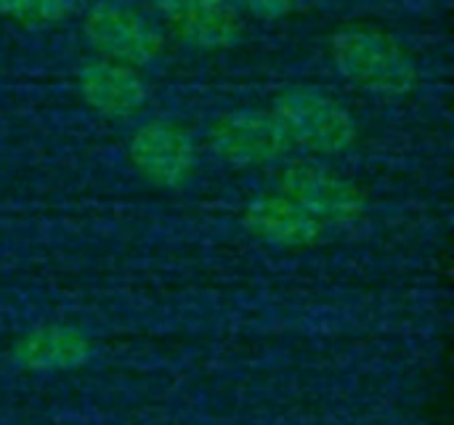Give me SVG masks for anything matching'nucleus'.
I'll use <instances>...</instances> for the list:
<instances>
[{"label":"nucleus","mask_w":454,"mask_h":425,"mask_svg":"<svg viewBox=\"0 0 454 425\" xmlns=\"http://www.w3.org/2000/svg\"><path fill=\"white\" fill-rule=\"evenodd\" d=\"M90 341L82 330L69 325H40L24 333L13 346V359L24 370L51 373L74 370L90 359Z\"/></svg>","instance_id":"obj_10"},{"label":"nucleus","mask_w":454,"mask_h":425,"mask_svg":"<svg viewBox=\"0 0 454 425\" xmlns=\"http://www.w3.org/2000/svg\"><path fill=\"white\" fill-rule=\"evenodd\" d=\"M72 8V0H0V16L27 24L45 27L61 21Z\"/></svg>","instance_id":"obj_11"},{"label":"nucleus","mask_w":454,"mask_h":425,"mask_svg":"<svg viewBox=\"0 0 454 425\" xmlns=\"http://www.w3.org/2000/svg\"><path fill=\"white\" fill-rule=\"evenodd\" d=\"M80 93L98 114L128 117L146 104V83L138 77L136 67L96 59L80 69Z\"/></svg>","instance_id":"obj_9"},{"label":"nucleus","mask_w":454,"mask_h":425,"mask_svg":"<svg viewBox=\"0 0 454 425\" xmlns=\"http://www.w3.org/2000/svg\"><path fill=\"white\" fill-rule=\"evenodd\" d=\"M133 165L157 186H181L197 162L192 136L173 122H146L130 138Z\"/></svg>","instance_id":"obj_6"},{"label":"nucleus","mask_w":454,"mask_h":425,"mask_svg":"<svg viewBox=\"0 0 454 425\" xmlns=\"http://www.w3.org/2000/svg\"><path fill=\"white\" fill-rule=\"evenodd\" d=\"M330 51L338 72L370 93L402 96L410 93L418 83V69L412 56L391 35L380 29H370V27L340 29L333 37Z\"/></svg>","instance_id":"obj_1"},{"label":"nucleus","mask_w":454,"mask_h":425,"mask_svg":"<svg viewBox=\"0 0 454 425\" xmlns=\"http://www.w3.org/2000/svg\"><path fill=\"white\" fill-rule=\"evenodd\" d=\"M176 32L197 48H226L239 40L242 21L231 0H152Z\"/></svg>","instance_id":"obj_8"},{"label":"nucleus","mask_w":454,"mask_h":425,"mask_svg":"<svg viewBox=\"0 0 454 425\" xmlns=\"http://www.w3.org/2000/svg\"><path fill=\"white\" fill-rule=\"evenodd\" d=\"M274 117L290 144H301L319 154L346 152L356 141L351 112L330 93L317 88H293L277 98Z\"/></svg>","instance_id":"obj_2"},{"label":"nucleus","mask_w":454,"mask_h":425,"mask_svg":"<svg viewBox=\"0 0 454 425\" xmlns=\"http://www.w3.org/2000/svg\"><path fill=\"white\" fill-rule=\"evenodd\" d=\"M279 194L301 205L325 229L327 224L333 226L354 224L364 213V197L351 181L340 178L327 168L309 165V162L290 165L279 176Z\"/></svg>","instance_id":"obj_4"},{"label":"nucleus","mask_w":454,"mask_h":425,"mask_svg":"<svg viewBox=\"0 0 454 425\" xmlns=\"http://www.w3.org/2000/svg\"><path fill=\"white\" fill-rule=\"evenodd\" d=\"M239 8H245L250 16H258V19H282L293 11L295 0H231Z\"/></svg>","instance_id":"obj_12"},{"label":"nucleus","mask_w":454,"mask_h":425,"mask_svg":"<svg viewBox=\"0 0 454 425\" xmlns=\"http://www.w3.org/2000/svg\"><path fill=\"white\" fill-rule=\"evenodd\" d=\"M242 226L250 237L274 248H311L325 237V226L279 192L253 200L242 213Z\"/></svg>","instance_id":"obj_7"},{"label":"nucleus","mask_w":454,"mask_h":425,"mask_svg":"<svg viewBox=\"0 0 454 425\" xmlns=\"http://www.w3.org/2000/svg\"><path fill=\"white\" fill-rule=\"evenodd\" d=\"M82 27L90 45L112 61L138 67L154 61L162 53L160 29L133 5L101 0L88 11Z\"/></svg>","instance_id":"obj_3"},{"label":"nucleus","mask_w":454,"mask_h":425,"mask_svg":"<svg viewBox=\"0 0 454 425\" xmlns=\"http://www.w3.org/2000/svg\"><path fill=\"white\" fill-rule=\"evenodd\" d=\"M210 146L221 160L247 168L279 160L290 141L274 112L237 109L213 122Z\"/></svg>","instance_id":"obj_5"}]
</instances>
